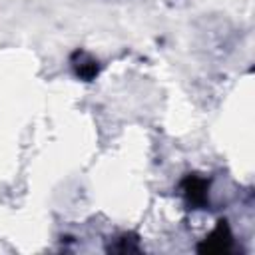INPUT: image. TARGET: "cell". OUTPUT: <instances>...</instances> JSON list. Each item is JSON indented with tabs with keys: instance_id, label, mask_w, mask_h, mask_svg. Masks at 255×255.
<instances>
[{
	"instance_id": "cell-2",
	"label": "cell",
	"mask_w": 255,
	"mask_h": 255,
	"mask_svg": "<svg viewBox=\"0 0 255 255\" xmlns=\"http://www.w3.org/2000/svg\"><path fill=\"white\" fill-rule=\"evenodd\" d=\"M72 68H74V74H76L78 78L86 80V82L94 80V78L98 76V72H100L98 60H94L90 54L80 52V50L74 52V56H72Z\"/></svg>"
},
{
	"instance_id": "cell-3",
	"label": "cell",
	"mask_w": 255,
	"mask_h": 255,
	"mask_svg": "<svg viewBox=\"0 0 255 255\" xmlns=\"http://www.w3.org/2000/svg\"><path fill=\"white\" fill-rule=\"evenodd\" d=\"M231 243V235H229V229L225 225V221H219V227L207 237L205 245L199 247L201 251H225L227 245Z\"/></svg>"
},
{
	"instance_id": "cell-1",
	"label": "cell",
	"mask_w": 255,
	"mask_h": 255,
	"mask_svg": "<svg viewBox=\"0 0 255 255\" xmlns=\"http://www.w3.org/2000/svg\"><path fill=\"white\" fill-rule=\"evenodd\" d=\"M181 191H183L185 199L189 201V205L201 207L205 203V199H207V181L203 177H199V175H189L181 183Z\"/></svg>"
}]
</instances>
